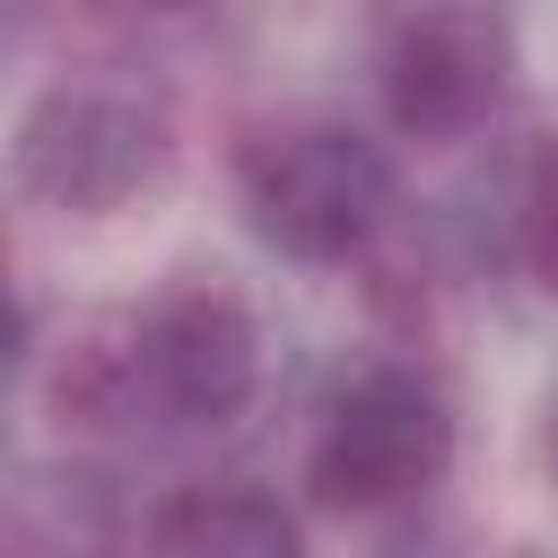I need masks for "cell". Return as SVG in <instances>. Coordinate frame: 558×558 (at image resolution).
Wrapping results in <instances>:
<instances>
[{
  "instance_id": "cell-9",
  "label": "cell",
  "mask_w": 558,
  "mask_h": 558,
  "mask_svg": "<svg viewBox=\"0 0 558 558\" xmlns=\"http://www.w3.org/2000/svg\"><path fill=\"white\" fill-rule=\"evenodd\" d=\"M140 9H166V17H192V9H209V0H140Z\"/></svg>"
},
{
  "instance_id": "cell-5",
  "label": "cell",
  "mask_w": 558,
  "mask_h": 558,
  "mask_svg": "<svg viewBox=\"0 0 558 558\" xmlns=\"http://www.w3.org/2000/svg\"><path fill=\"white\" fill-rule=\"evenodd\" d=\"M131 375H140V410L148 418H166V427H218L262 384V331H253L244 296L192 279V288L157 296L131 323Z\"/></svg>"
},
{
  "instance_id": "cell-8",
  "label": "cell",
  "mask_w": 558,
  "mask_h": 558,
  "mask_svg": "<svg viewBox=\"0 0 558 558\" xmlns=\"http://www.w3.org/2000/svg\"><path fill=\"white\" fill-rule=\"evenodd\" d=\"M514 253H523L532 288H549V296H558V140H549V148H532V166H523V201H514Z\"/></svg>"
},
{
  "instance_id": "cell-1",
  "label": "cell",
  "mask_w": 558,
  "mask_h": 558,
  "mask_svg": "<svg viewBox=\"0 0 558 558\" xmlns=\"http://www.w3.org/2000/svg\"><path fill=\"white\" fill-rule=\"evenodd\" d=\"M392 209V157L349 122H279L244 148V218L288 262H349Z\"/></svg>"
},
{
  "instance_id": "cell-7",
  "label": "cell",
  "mask_w": 558,
  "mask_h": 558,
  "mask_svg": "<svg viewBox=\"0 0 558 558\" xmlns=\"http://www.w3.org/2000/svg\"><path fill=\"white\" fill-rule=\"evenodd\" d=\"M148 558H305V532L253 480H192L148 514Z\"/></svg>"
},
{
  "instance_id": "cell-2",
  "label": "cell",
  "mask_w": 558,
  "mask_h": 558,
  "mask_svg": "<svg viewBox=\"0 0 558 558\" xmlns=\"http://www.w3.org/2000/svg\"><path fill=\"white\" fill-rule=\"evenodd\" d=\"M453 462V418L418 366H366L331 392L314 445H305V488L340 514H384L410 506L445 480Z\"/></svg>"
},
{
  "instance_id": "cell-4",
  "label": "cell",
  "mask_w": 558,
  "mask_h": 558,
  "mask_svg": "<svg viewBox=\"0 0 558 558\" xmlns=\"http://www.w3.org/2000/svg\"><path fill=\"white\" fill-rule=\"evenodd\" d=\"M514 78V35L488 0H418L392 44H384V113L410 140H462L506 105Z\"/></svg>"
},
{
  "instance_id": "cell-3",
  "label": "cell",
  "mask_w": 558,
  "mask_h": 558,
  "mask_svg": "<svg viewBox=\"0 0 558 558\" xmlns=\"http://www.w3.org/2000/svg\"><path fill=\"white\" fill-rule=\"evenodd\" d=\"M166 157H174L166 105L140 87H105V78L44 87L17 122V183L44 209H78V218H105L131 192H148Z\"/></svg>"
},
{
  "instance_id": "cell-6",
  "label": "cell",
  "mask_w": 558,
  "mask_h": 558,
  "mask_svg": "<svg viewBox=\"0 0 558 558\" xmlns=\"http://www.w3.org/2000/svg\"><path fill=\"white\" fill-rule=\"evenodd\" d=\"M0 558H131L122 488L87 462H26L9 488Z\"/></svg>"
},
{
  "instance_id": "cell-10",
  "label": "cell",
  "mask_w": 558,
  "mask_h": 558,
  "mask_svg": "<svg viewBox=\"0 0 558 558\" xmlns=\"http://www.w3.org/2000/svg\"><path fill=\"white\" fill-rule=\"evenodd\" d=\"M549 462H558V401H549Z\"/></svg>"
}]
</instances>
